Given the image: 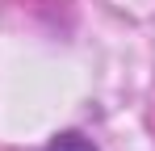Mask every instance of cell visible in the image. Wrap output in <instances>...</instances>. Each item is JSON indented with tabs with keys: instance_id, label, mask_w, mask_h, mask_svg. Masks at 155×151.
Returning <instances> with one entry per match:
<instances>
[{
	"instance_id": "obj_1",
	"label": "cell",
	"mask_w": 155,
	"mask_h": 151,
	"mask_svg": "<svg viewBox=\"0 0 155 151\" xmlns=\"http://www.w3.org/2000/svg\"><path fill=\"white\" fill-rule=\"evenodd\" d=\"M42 151H97V143H92L88 134H80V130H63V134H54Z\"/></svg>"
}]
</instances>
